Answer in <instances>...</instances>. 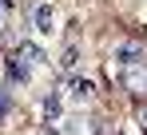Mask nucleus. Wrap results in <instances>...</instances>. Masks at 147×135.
I'll return each instance as SVG.
<instances>
[{
  "label": "nucleus",
  "mask_w": 147,
  "mask_h": 135,
  "mask_svg": "<svg viewBox=\"0 0 147 135\" xmlns=\"http://www.w3.org/2000/svg\"><path fill=\"white\" fill-rule=\"evenodd\" d=\"M4 68H8V84H24V80H28V64L20 60V52H12Z\"/></svg>",
  "instance_id": "1"
},
{
  "label": "nucleus",
  "mask_w": 147,
  "mask_h": 135,
  "mask_svg": "<svg viewBox=\"0 0 147 135\" xmlns=\"http://www.w3.org/2000/svg\"><path fill=\"white\" fill-rule=\"evenodd\" d=\"M127 88L135 91V95H147V72L139 64H127Z\"/></svg>",
  "instance_id": "2"
},
{
  "label": "nucleus",
  "mask_w": 147,
  "mask_h": 135,
  "mask_svg": "<svg viewBox=\"0 0 147 135\" xmlns=\"http://www.w3.org/2000/svg\"><path fill=\"white\" fill-rule=\"evenodd\" d=\"M115 56H119L123 68H127V64H139V44H119V48H115Z\"/></svg>",
  "instance_id": "3"
},
{
  "label": "nucleus",
  "mask_w": 147,
  "mask_h": 135,
  "mask_svg": "<svg viewBox=\"0 0 147 135\" xmlns=\"http://www.w3.org/2000/svg\"><path fill=\"white\" fill-rule=\"evenodd\" d=\"M36 32H52V8L48 4L36 8Z\"/></svg>",
  "instance_id": "4"
},
{
  "label": "nucleus",
  "mask_w": 147,
  "mask_h": 135,
  "mask_svg": "<svg viewBox=\"0 0 147 135\" xmlns=\"http://www.w3.org/2000/svg\"><path fill=\"white\" fill-rule=\"evenodd\" d=\"M72 95L76 99H88L92 95V80H72Z\"/></svg>",
  "instance_id": "5"
},
{
  "label": "nucleus",
  "mask_w": 147,
  "mask_h": 135,
  "mask_svg": "<svg viewBox=\"0 0 147 135\" xmlns=\"http://www.w3.org/2000/svg\"><path fill=\"white\" fill-rule=\"evenodd\" d=\"M56 111H60V95H48V99H44V115L56 119Z\"/></svg>",
  "instance_id": "6"
},
{
  "label": "nucleus",
  "mask_w": 147,
  "mask_h": 135,
  "mask_svg": "<svg viewBox=\"0 0 147 135\" xmlns=\"http://www.w3.org/2000/svg\"><path fill=\"white\" fill-rule=\"evenodd\" d=\"M76 60H80V48H68V52H64V60H60V64H64V68H76Z\"/></svg>",
  "instance_id": "7"
},
{
  "label": "nucleus",
  "mask_w": 147,
  "mask_h": 135,
  "mask_svg": "<svg viewBox=\"0 0 147 135\" xmlns=\"http://www.w3.org/2000/svg\"><path fill=\"white\" fill-rule=\"evenodd\" d=\"M139 123H143V131H147V107H143V111H139Z\"/></svg>",
  "instance_id": "8"
},
{
  "label": "nucleus",
  "mask_w": 147,
  "mask_h": 135,
  "mask_svg": "<svg viewBox=\"0 0 147 135\" xmlns=\"http://www.w3.org/2000/svg\"><path fill=\"white\" fill-rule=\"evenodd\" d=\"M4 8H12V4H8V0H0V12H4Z\"/></svg>",
  "instance_id": "9"
},
{
  "label": "nucleus",
  "mask_w": 147,
  "mask_h": 135,
  "mask_svg": "<svg viewBox=\"0 0 147 135\" xmlns=\"http://www.w3.org/2000/svg\"><path fill=\"white\" fill-rule=\"evenodd\" d=\"M48 135H56V131H48Z\"/></svg>",
  "instance_id": "10"
}]
</instances>
